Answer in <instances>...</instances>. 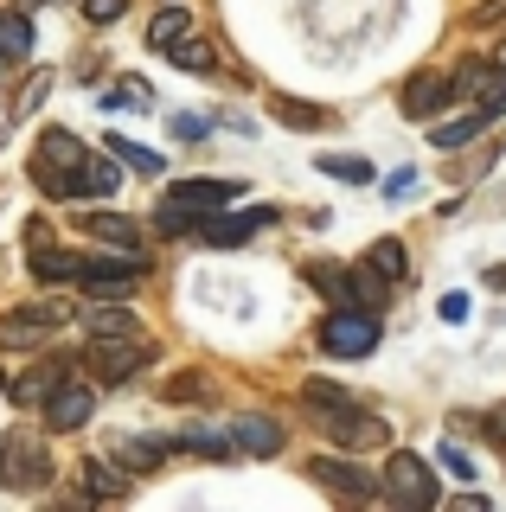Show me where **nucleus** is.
<instances>
[{
    "label": "nucleus",
    "mask_w": 506,
    "mask_h": 512,
    "mask_svg": "<svg viewBox=\"0 0 506 512\" xmlns=\"http://www.w3.org/2000/svg\"><path fill=\"white\" fill-rule=\"evenodd\" d=\"M231 199H244V186H237V180H173L161 192L154 231H161V237H186V231H199L212 212H225Z\"/></svg>",
    "instance_id": "1"
},
{
    "label": "nucleus",
    "mask_w": 506,
    "mask_h": 512,
    "mask_svg": "<svg viewBox=\"0 0 506 512\" xmlns=\"http://www.w3.org/2000/svg\"><path fill=\"white\" fill-rule=\"evenodd\" d=\"M148 359H154V340H141V333H90V346H84L77 365H90L103 384H129Z\"/></svg>",
    "instance_id": "2"
},
{
    "label": "nucleus",
    "mask_w": 506,
    "mask_h": 512,
    "mask_svg": "<svg viewBox=\"0 0 506 512\" xmlns=\"http://www.w3.org/2000/svg\"><path fill=\"white\" fill-rule=\"evenodd\" d=\"M65 320H77L65 301H33V308H7V314H0V346H7V352H39V346H52V333L65 327Z\"/></svg>",
    "instance_id": "3"
},
{
    "label": "nucleus",
    "mask_w": 506,
    "mask_h": 512,
    "mask_svg": "<svg viewBox=\"0 0 506 512\" xmlns=\"http://www.w3.org/2000/svg\"><path fill=\"white\" fill-rule=\"evenodd\" d=\"M378 480H385V500L391 506H436L442 487H436V468L423 455H410V448H398V455L378 468Z\"/></svg>",
    "instance_id": "4"
},
{
    "label": "nucleus",
    "mask_w": 506,
    "mask_h": 512,
    "mask_svg": "<svg viewBox=\"0 0 506 512\" xmlns=\"http://www.w3.org/2000/svg\"><path fill=\"white\" fill-rule=\"evenodd\" d=\"M378 314L372 308H334L321 320V352H334V359H366L378 352Z\"/></svg>",
    "instance_id": "5"
},
{
    "label": "nucleus",
    "mask_w": 506,
    "mask_h": 512,
    "mask_svg": "<svg viewBox=\"0 0 506 512\" xmlns=\"http://www.w3.org/2000/svg\"><path fill=\"white\" fill-rule=\"evenodd\" d=\"M308 480H321L334 500H353V506L385 500V480H378L372 468H359V461H346V455H314L308 461Z\"/></svg>",
    "instance_id": "6"
},
{
    "label": "nucleus",
    "mask_w": 506,
    "mask_h": 512,
    "mask_svg": "<svg viewBox=\"0 0 506 512\" xmlns=\"http://www.w3.org/2000/svg\"><path fill=\"white\" fill-rule=\"evenodd\" d=\"M45 480H52V455H45V442H33V436H7V442H0V487L39 493Z\"/></svg>",
    "instance_id": "7"
},
{
    "label": "nucleus",
    "mask_w": 506,
    "mask_h": 512,
    "mask_svg": "<svg viewBox=\"0 0 506 512\" xmlns=\"http://www.w3.org/2000/svg\"><path fill=\"white\" fill-rule=\"evenodd\" d=\"M141 276V250H116V256H84V276L77 288H90L97 301H122Z\"/></svg>",
    "instance_id": "8"
},
{
    "label": "nucleus",
    "mask_w": 506,
    "mask_h": 512,
    "mask_svg": "<svg viewBox=\"0 0 506 512\" xmlns=\"http://www.w3.org/2000/svg\"><path fill=\"white\" fill-rule=\"evenodd\" d=\"M39 416H45V429H52V436H77V429L97 416V391H90V384H77V378H65L39 404Z\"/></svg>",
    "instance_id": "9"
},
{
    "label": "nucleus",
    "mask_w": 506,
    "mask_h": 512,
    "mask_svg": "<svg viewBox=\"0 0 506 512\" xmlns=\"http://www.w3.org/2000/svg\"><path fill=\"white\" fill-rule=\"evenodd\" d=\"M314 423H321V429H327V436H334L340 448H385V442H391V429L378 423V416H366L359 404L321 410V416H314Z\"/></svg>",
    "instance_id": "10"
},
{
    "label": "nucleus",
    "mask_w": 506,
    "mask_h": 512,
    "mask_svg": "<svg viewBox=\"0 0 506 512\" xmlns=\"http://www.w3.org/2000/svg\"><path fill=\"white\" fill-rule=\"evenodd\" d=\"M71 372H77L71 352H45L39 372H33V378H20V384H7V391H13V404H20V410H39V404H45V397H52Z\"/></svg>",
    "instance_id": "11"
},
{
    "label": "nucleus",
    "mask_w": 506,
    "mask_h": 512,
    "mask_svg": "<svg viewBox=\"0 0 506 512\" xmlns=\"http://www.w3.org/2000/svg\"><path fill=\"white\" fill-rule=\"evenodd\" d=\"M270 218H276L270 205H244V212H212V218L199 224V237H205V244H218V250H237L250 231H263Z\"/></svg>",
    "instance_id": "12"
},
{
    "label": "nucleus",
    "mask_w": 506,
    "mask_h": 512,
    "mask_svg": "<svg viewBox=\"0 0 506 512\" xmlns=\"http://www.w3.org/2000/svg\"><path fill=\"white\" fill-rule=\"evenodd\" d=\"M167 455H173L167 436H116V442H109V461L129 468V474H161Z\"/></svg>",
    "instance_id": "13"
},
{
    "label": "nucleus",
    "mask_w": 506,
    "mask_h": 512,
    "mask_svg": "<svg viewBox=\"0 0 506 512\" xmlns=\"http://www.w3.org/2000/svg\"><path fill=\"white\" fill-rule=\"evenodd\" d=\"M231 436H237V455H282V442H289V429L276 423V416H231Z\"/></svg>",
    "instance_id": "14"
},
{
    "label": "nucleus",
    "mask_w": 506,
    "mask_h": 512,
    "mask_svg": "<svg viewBox=\"0 0 506 512\" xmlns=\"http://www.w3.org/2000/svg\"><path fill=\"white\" fill-rule=\"evenodd\" d=\"M449 77H442V71H417V77H410V84H404V116L410 122H436V109H449Z\"/></svg>",
    "instance_id": "15"
},
{
    "label": "nucleus",
    "mask_w": 506,
    "mask_h": 512,
    "mask_svg": "<svg viewBox=\"0 0 506 512\" xmlns=\"http://www.w3.org/2000/svg\"><path fill=\"white\" fill-rule=\"evenodd\" d=\"M173 448H186V455L199 461H237V436L231 429H212V423H186L180 436H167Z\"/></svg>",
    "instance_id": "16"
},
{
    "label": "nucleus",
    "mask_w": 506,
    "mask_h": 512,
    "mask_svg": "<svg viewBox=\"0 0 506 512\" xmlns=\"http://www.w3.org/2000/svg\"><path fill=\"white\" fill-rule=\"evenodd\" d=\"M116 192H122L116 154H84L77 160V199H116Z\"/></svg>",
    "instance_id": "17"
},
{
    "label": "nucleus",
    "mask_w": 506,
    "mask_h": 512,
    "mask_svg": "<svg viewBox=\"0 0 506 512\" xmlns=\"http://www.w3.org/2000/svg\"><path fill=\"white\" fill-rule=\"evenodd\" d=\"M33 276L45 288H71L77 276H84V256H77V250H52V244H33Z\"/></svg>",
    "instance_id": "18"
},
{
    "label": "nucleus",
    "mask_w": 506,
    "mask_h": 512,
    "mask_svg": "<svg viewBox=\"0 0 506 512\" xmlns=\"http://www.w3.org/2000/svg\"><path fill=\"white\" fill-rule=\"evenodd\" d=\"M494 116H500V109L474 103L468 116H455V122H430V141H436V148H468V141L481 135V128H494Z\"/></svg>",
    "instance_id": "19"
},
{
    "label": "nucleus",
    "mask_w": 506,
    "mask_h": 512,
    "mask_svg": "<svg viewBox=\"0 0 506 512\" xmlns=\"http://www.w3.org/2000/svg\"><path fill=\"white\" fill-rule=\"evenodd\" d=\"M77 224H84L90 237H103V244H116V250H141V231L122 212H77Z\"/></svg>",
    "instance_id": "20"
},
{
    "label": "nucleus",
    "mask_w": 506,
    "mask_h": 512,
    "mask_svg": "<svg viewBox=\"0 0 506 512\" xmlns=\"http://www.w3.org/2000/svg\"><path fill=\"white\" fill-rule=\"evenodd\" d=\"M77 160H84V141H77L71 128H45V135H39V167L77 173Z\"/></svg>",
    "instance_id": "21"
},
{
    "label": "nucleus",
    "mask_w": 506,
    "mask_h": 512,
    "mask_svg": "<svg viewBox=\"0 0 506 512\" xmlns=\"http://www.w3.org/2000/svg\"><path fill=\"white\" fill-rule=\"evenodd\" d=\"M0 52H7V64L33 52V20H26L20 0H7V7H0Z\"/></svg>",
    "instance_id": "22"
},
{
    "label": "nucleus",
    "mask_w": 506,
    "mask_h": 512,
    "mask_svg": "<svg viewBox=\"0 0 506 512\" xmlns=\"http://www.w3.org/2000/svg\"><path fill=\"white\" fill-rule=\"evenodd\" d=\"M346 288H353V308H372V314L391 301V282L378 276L372 263H353V269H346Z\"/></svg>",
    "instance_id": "23"
},
{
    "label": "nucleus",
    "mask_w": 506,
    "mask_h": 512,
    "mask_svg": "<svg viewBox=\"0 0 506 512\" xmlns=\"http://www.w3.org/2000/svg\"><path fill=\"white\" fill-rule=\"evenodd\" d=\"M84 493L90 500H129V474H116V461H84Z\"/></svg>",
    "instance_id": "24"
},
{
    "label": "nucleus",
    "mask_w": 506,
    "mask_h": 512,
    "mask_svg": "<svg viewBox=\"0 0 506 512\" xmlns=\"http://www.w3.org/2000/svg\"><path fill=\"white\" fill-rule=\"evenodd\" d=\"M366 263H372L385 282H404V276H410V250L398 244V237H378V244L366 250Z\"/></svg>",
    "instance_id": "25"
},
{
    "label": "nucleus",
    "mask_w": 506,
    "mask_h": 512,
    "mask_svg": "<svg viewBox=\"0 0 506 512\" xmlns=\"http://www.w3.org/2000/svg\"><path fill=\"white\" fill-rule=\"evenodd\" d=\"M180 39H186V7H173V0H167V7L148 20V45H154V52H173Z\"/></svg>",
    "instance_id": "26"
},
{
    "label": "nucleus",
    "mask_w": 506,
    "mask_h": 512,
    "mask_svg": "<svg viewBox=\"0 0 506 512\" xmlns=\"http://www.w3.org/2000/svg\"><path fill=\"white\" fill-rule=\"evenodd\" d=\"M109 154H116V160H129L141 180H161V167H167V160L154 154V148H141V141H129V135H109Z\"/></svg>",
    "instance_id": "27"
},
{
    "label": "nucleus",
    "mask_w": 506,
    "mask_h": 512,
    "mask_svg": "<svg viewBox=\"0 0 506 512\" xmlns=\"http://www.w3.org/2000/svg\"><path fill=\"white\" fill-rule=\"evenodd\" d=\"M302 276H308L314 288H321V295L334 301V308H353V288H346V269H334V263H308Z\"/></svg>",
    "instance_id": "28"
},
{
    "label": "nucleus",
    "mask_w": 506,
    "mask_h": 512,
    "mask_svg": "<svg viewBox=\"0 0 506 512\" xmlns=\"http://www.w3.org/2000/svg\"><path fill=\"white\" fill-rule=\"evenodd\" d=\"M314 167H321L327 180H346V186H372V160H359V154H327V160H314Z\"/></svg>",
    "instance_id": "29"
},
{
    "label": "nucleus",
    "mask_w": 506,
    "mask_h": 512,
    "mask_svg": "<svg viewBox=\"0 0 506 512\" xmlns=\"http://www.w3.org/2000/svg\"><path fill=\"white\" fill-rule=\"evenodd\" d=\"M276 116L289 122V128H334V116L314 109V103H302V96H276Z\"/></svg>",
    "instance_id": "30"
},
{
    "label": "nucleus",
    "mask_w": 506,
    "mask_h": 512,
    "mask_svg": "<svg viewBox=\"0 0 506 512\" xmlns=\"http://www.w3.org/2000/svg\"><path fill=\"white\" fill-rule=\"evenodd\" d=\"M302 397H308L314 410H340V404H359V397H353V391H340L334 378H308V384H302Z\"/></svg>",
    "instance_id": "31"
},
{
    "label": "nucleus",
    "mask_w": 506,
    "mask_h": 512,
    "mask_svg": "<svg viewBox=\"0 0 506 512\" xmlns=\"http://www.w3.org/2000/svg\"><path fill=\"white\" fill-rule=\"evenodd\" d=\"M84 327H90V333H135V314L116 301V308H90V314H84Z\"/></svg>",
    "instance_id": "32"
},
{
    "label": "nucleus",
    "mask_w": 506,
    "mask_h": 512,
    "mask_svg": "<svg viewBox=\"0 0 506 512\" xmlns=\"http://www.w3.org/2000/svg\"><path fill=\"white\" fill-rule=\"evenodd\" d=\"M436 468H442V474H455V480H474V474H481V468L468 461V448H462V442H436Z\"/></svg>",
    "instance_id": "33"
},
{
    "label": "nucleus",
    "mask_w": 506,
    "mask_h": 512,
    "mask_svg": "<svg viewBox=\"0 0 506 512\" xmlns=\"http://www.w3.org/2000/svg\"><path fill=\"white\" fill-rule=\"evenodd\" d=\"M45 90H52V71H33L20 84V96H13V116H33V109L45 103Z\"/></svg>",
    "instance_id": "34"
},
{
    "label": "nucleus",
    "mask_w": 506,
    "mask_h": 512,
    "mask_svg": "<svg viewBox=\"0 0 506 512\" xmlns=\"http://www.w3.org/2000/svg\"><path fill=\"white\" fill-rule=\"evenodd\" d=\"M173 64H180V71H193V77H205V71H212V52H205L199 39H180V45H173Z\"/></svg>",
    "instance_id": "35"
},
{
    "label": "nucleus",
    "mask_w": 506,
    "mask_h": 512,
    "mask_svg": "<svg viewBox=\"0 0 506 512\" xmlns=\"http://www.w3.org/2000/svg\"><path fill=\"white\" fill-rule=\"evenodd\" d=\"M122 7H129V0H84V20H90V26H116Z\"/></svg>",
    "instance_id": "36"
},
{
    "label": "nucleus",
    "mask_w": 506,
    "mask_h": 512,
    "mask_svg": "<svg viewBox=\"0 0 506 512\" xmlns=\"http://www.w3.org/2000/svg\"><path fill=\"white\" fill-rule=\"evenodd\" d=\"M167 397H173V404H186V397H205V372H180V378H167Z\"/></svg>",
    "instance_id": "37"
},
{
    "label": "nucleus",
    "mask_w": 506,
    "mask_h": 512,
    "mask_svg": "<svg viewBox=\"0 0 506 512\" xmlns=\"http://www.w3.org/2000/svg\"><path fill=\"white\" fill-rule=\"evenodd\" d=\"M442 320H449V327H462L468 320V295H442V308H436Z\"/></svg>",
    "instance_id": "38"
},
{
    "label": "nucleus",
    "mask_w": 506,
    "mask_h": 512,
    "mask_svg": "<svg viewBox=\"0 0 506 512\" xmlns=\"http://www.w3.org/2000/svg\"><path fill=\"white\" fill-rule=\"evenodd\" d=\"M506 20V0H481V7H474V26H500Z\"/></svg>",
    "instance_id": "39"
},
{
    "label": "nucleus",
    "mask_w": 506,
    "mask_h": 512,
    "mask_svg": "<svg viewBox=\"0 0 506 512\" xmlns=\"http://www.w3.org/2000/svg\"><path fill=\"white\" fill-rule=\"evenodd\" d=\"M385 192H391V199H404V192H417V173H410V167H404V173H391V180H385Z\"/></svg>",
    "instance_id": "40"
},
{
    "label": "nucleus",
    "mask_w": 506,
    "mask_h": 512,
    "mask_svg": "<svg viewBox=\"0 0 506 512\" xmlns=\"http://www.w3.org/2000/svg\"><path fill=\"white\" fill-rule=\"evenodd\" d=\"M173 135H180V141H199L205 122H199V116H173Z\"/></svg>",
    "instance_id": "41"
},
{
    "label": "nucleus",
    "mask_w": 506,
    "mask_h": 512,
    "mask_svg": "<svg viewBox=\"0 0 506 512\" xmlns=\"http://www.w3.org/2000/svg\"><path fill=\"white\" fill-rule=\"evenodd\" d=\"M487 436H494V442H500V448H506V404H500V410H494V416H487Z\"/></svg>",
    "instance_id": "42"
},
{
    "label": "nucleus",
    "mask_w": 506,
    "mask_h": 512,
    "mask_svg": "<svg viewBox=\"0 0 506 512\" xmlns=\"http://www.w3.org/2000/svg\"><path fill=\"white\" fill-rule=\"evenodd\" d=\"M7 135H13V122H7V116H0V148H7Z\"/></svg>",
    "instance_id": "43"
},
{
    "label": "nucleus",
    "mask_w": 506,
    "mask_h": 512,
    "mask_svg": "<svg viewBox=\"0 0 506 512\" xmlns=\"http://www.w3.org/2000/svg\"><path fill=\"white\" fill-rule=\"evenodd\" d=\"M494 64H506V45H500V52H494Z\"/></svg>",
    "instance_id": "44"
},
{
    "label": "nucleus",
    "mask_w": 506,
    "mask_h": 512,
    "mask_svg": "<svg viewBox=\"0 0 506 512\" xmlns=\"http://www.w3.org/2000/svg\"><path fill=\"white\" fill-rule=\"evenodd\" d=\"M0 77H7V52H0Z\"/></svg>",
    "instance_id": "45"
},
{
    "label": "nucleus",
    "mask_w": 506,
    "mask_h": 512,
    "mask_svg": "<svg viewBox=\"0 0 506 512\" xmlns=\"http://www.w3.org/2000/svg\"><path fill=\"white\" fill-rule=\"evenodd\" d=\"M0 391H7V372H0Z\"/></svg>",
    "instance_id": "46"
}]
</instances>
